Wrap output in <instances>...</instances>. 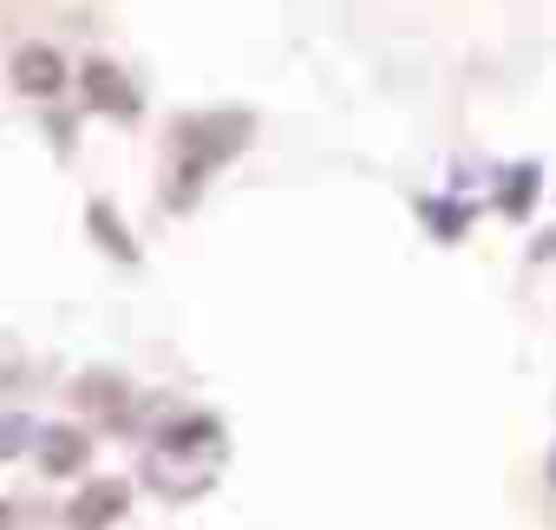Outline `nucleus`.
<instances>
[{"mask_svg":"<svg viewBox=\"0 0 556 530\" xmlns=\"http://www.w3.org/2000/svg\"><path fill=\"white\" fill-rule=\"evenodd\" d=\"M14 86L34 92V99H53V92L66 86L60 53H53V47H21V53H14Z\"/></svg>","mask_w":556,"mask_h":530,"instance_id":"f257e3e1","label":"nucleus"},{"mask_svg":"<svg viewBox=\"0 0 556 530\" xmlns=\"http://www.w3.org/2000/svg\"><path fill=\"white\" fill-rule=\"evenodd\" d=\"M86 99H92L99 112H112V118H131V112H138V92H131L105 60H92V66H86Z\"/></svg>","mask_w":556,"mask_h":530,"instance_id":"f03ea898","label":"nucleus"},{"mask_svg":"<svg viewBox=\"0 0 556 530\" xmlns=\"http://www.w3.org/2000/svg\"><path fill=\"white\" fill-rule=\"evenodd\" d=\"M125 484H92L79 504H73V523H112V517H125Z\"/></svg>","mask_w":556,"mask_h":530,"instance_id":"7ed1b4c3","label":"nucleus"},{"mask_svg":"<svg viewBox=\"0 0 556 530\" xmlns=\"http://www.w3.org/2000/svg\"><path fill=\"white\" fill-rule=\"evenodd\" d=\"M40 445H47V471H79V458H86V439L73 426H53Z\"/></svg>","mask_w":556,"mask_h":530,"instance_id":"20e7f679","label":"nucleus"},{"mask_svg":"<svg viewBox=\"0 0 556 530\" xmlns=\"http://www.w3.org/2000/svg\"><path fill=\"white\" fill-rule=\"evenodd\" d=\"M530 197H536V164H517V177H510V197H504V210H510V216H523V210H530Z\"/></svg>","mask_w":556,"mask_h":530,"instance_id":"39448f33","label":"nucleus"},{"mask_svg":"<svg viewBox=\"0 0 556 530\" xmlns=\"http://www.w3.org/2000/svg\"><path fill=\"white\" fill-rule=\"evenodd\" d=\"M549 478H556V458H549Z\"/></svg>","mask_w":556,"mask_h":530,"instance_id":"423d86ee","label":"nucleus"}]
</instances>
